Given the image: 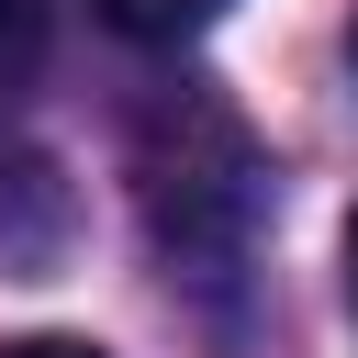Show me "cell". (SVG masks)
I'll return each instance as SVG.
<instances>
[{"mask_svg":"<svg viewBox=\"0 0 358 358\" xmlns=\"http://www.w3.org/2000/svg\"><path fill=\"white\" fill-rule=\"evenodd\" d=\"M347 45H358V34H347Z\"/></svg>","mask_w":358,"mask_h":358,"instance_id":"5","label":"cell"},{"mask_svg":"<svg viewBox=\"0 0 358 358\" xmlns=\"http://www.w3.org/2000/svg\"><path fill=\"white\" fill-rule=\"evenodd\" d=\"M0 358H101V347H90V336H11Z\"/></svg>","mask_w":358,"mask_h":358,"instance_id":"2","label":"cell"},{"mask_svg":"<svg viewBox=\"0 0 358 358\" xmlns=\"http://www.w3.org/2000/svg\"><path fill=\"white\" fill-rule=\"evenodd\" d=\"M22 11H34V0H0V22H22Z\"/></svg>","mask_w":358,"mask_h":358,"instance_id":"4","label":"cell"},{"mask_svg":"<svg viewBox=\"0 0 358 358\" xmlns=\"http://www.w3.org/2000/svg\"><path fill=\"white\" fill-rule=\"evenodd\" d=\"M347 302H358V213H347Z\"/></svg>","mask_w":358,"mask_h":358,"instance_id":"3","label":"cell"},{"mask_svg":"<svg viewBox=\"0 0 358 358\" xmlns=\"http://www.w3.org/2000/svg\"><path fill=\"white\" fill-rule=\"evenodd\" d=\"M101 22L134 45H190L201 22H224V0H101Z\"/></svg>","mask_w":358,"mask_h":358,"instance_id":"1","label":"cell"}]
</instances>
